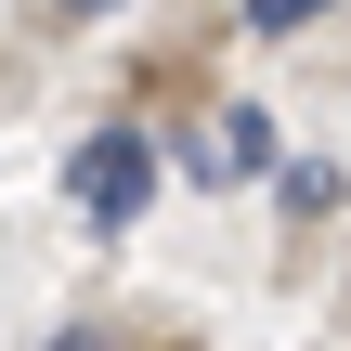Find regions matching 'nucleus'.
I'll return each instance as SVG.
<instances>
[{
  "instance_id": "nucleus-1",
  "label": "nucleus",
  "mask_w": 351,
  "mask_h": 351,
  "mask_svg": "<svg viewBox=\"0 0 351 351\" xmlns=\"http://www.w3.org/2000/svg\"><path fill=\"white\" fill-rule=\"evenodd\" d=\"M143 195H156V143H143V130H91V143H78V208H91V221H130Z\"/></svg>"
},
{
  "instance_id": "nucleus-2",
  "label": "nucleus",
  "mask_w": 351,
  "mask_h": 351,
  "mask_svg": "<svg viewBox=\"0 0 351 351\" xmlns=\"http://www.w3.org/2000/svg\"><path fill=\"white\" fill-rule=\"evenodd\" d=\"M182 156H195V182H261V169H274V117H261V104H208Z\"/></svg>"
},
{
  "instance_id": "nucleus-6",
  "label": "nucleus",
  "mask_w": 351,
  "mask_h": 351,
  "mask_svg": "<svg viewBox=\"0 0 351 351\" xmlns=\"http://www.w3.org/2000/svg\"><path fill=\"white\" fill-rule=\"evenodd\" d=\"M65 13H117V0H65Z\"/></svg>"
},
{
  "instance_id": "nucleus-3",
  "label": "nucleus",
  "mask_w": 351,
  "mask_h": 351,
  "mask_svg": "<svg viewBox=\"0 0 351 351\" xmlns=\"http://www.w3.org/2000/svg\"><path fill=\"white\" fill-rule=\"evenodd\" d=\"M339 0H247V39H300V26H326Z\"/></svg>"
},
{
  "instance_id": "nucleus-5",
  "label": "nucleus",
  "mask_w": 351,
  "mask_h": 351,
  "mask_svg": "<svg viewBox=\"0 0 351 351\" xmlns=\"http://www.w3.org/2000/svg\"><path fill=\"white\" fill-rule=\"evenodd\" d=\"M52 351H104V339H91V326H65V339H52Z\"/></svg>"
},
{
  "instance_id": "nucleus-4",
  "label": "nucleus",
  "mask_w": 351,
  "mask_h": 351,
  "mask_svg": "<svg viewBox=\"0 0 351 351\" xmlns=\"http://www.w3.org/2000/svg\"><path fill=\"white\" fill-rule=\"evenodd\" d=\"M287 208H300V221L339 208V169H326V156H287Z\"/></svg>"
}]
</instances>
